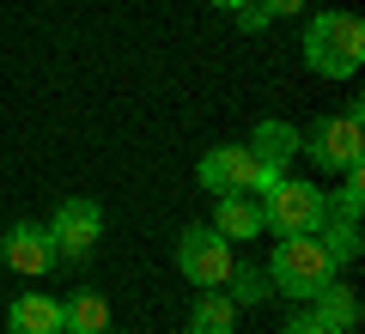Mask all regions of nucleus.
Returning <instances> with one entry per match:
<instances>
[{"label":"nucleus","instance_id":"1a4fd4ad","mask_svg":"<svg viewBox=\"0 0 365 334\" xmlns=\"http://www.w3.org/2000/svg\"><path fill=\"white\" fill-rule=\"evenodd\" d=\"M250 152H256L274 177H287V165L299 158V128H292V122H262V128L250 134Z\"/></svg>","mask_w":365,"mask_h":334},{"label":"nucleus","instance_id":"f257e3e1","mask_svg":"<svg viewBox=\"0 0 365 334\" xmlns=\"http://www.w3.org/2000/svg\"><path fill=\"white\" fill-rule=\"evenodd\" d=\"M304 67L323 79H353L365 67V25L353 13H317L304 25Z\"/></svg>","mask_w":365,"mask_h":334},{"label":"nucleus","instance_id":"dca6fc26","mask_svg":"<svg viewBox=\"0 0 365 334\" xmlns=\"http://www.w3.org/2000/svg\"><path fill=\"white\" fill-rule=\"evenodd\" d=\"M317 237H323V249L335 256V268L359 261V225H353V219H323V225H317Z\"/></svg>","mask_w":365,"mask_h":334},{"label":"nucleus","instance_id":"9d476101","mask_svg":"<svg viewBox=\"0 0 365 334\" xmlns=\"http://www.w3.org/2000/svg\"><path fill=\"white\" fill-rule=\"evenodd\" d=\"M6 328L13 334H61V304L43 292H25L13 298V310H6Z\"/></svg>","mask_w":365,"mask_h":334},{"label":"nucleus","instance_id":"7ed1b4c3","mask_svg":"<svg viewBox=\"0 0 365 334\" xmlns=\"http://www.w3.org/2000/svg\"><path fill=\"white\" fill-rule=\"evenodd\" d=\"M256 207H262V231H280V237L317 231L329 219V194L317 189V182H292V177H274Z\"/></svg>","mask_w":365,"mask_h":334},{"label":"nucleus","instance_id":"20e7f679","mask_svg":"<svg viewBox=\"0 0 365 334\" xmlns=\"http://www.w3.org/2000/svg\"><path fill=\"white\" fill-rule=\"evenodd\" d=\"M359 103H347L341 116H323L311 134H299V152H311L323 170H353L365 165V128H359Z\"/></svg>","mask_w":365,"mask_h":334},{"label":"nucleus","instance_id":"a211bd4d","mask_svg":"<svg viewBox=\"0 0 365 334\" xmlns=\"http://www.w3.org/2000/svg\"><path fill=\"white\" fill-rule=\"evenodd\" d=\"M341 194H335V219H353L359 225V213H365V165H353V170H341Z\"/></svg>","mask_w":365,"mask_h":334},{"label":"nucleus","instance_id":"f03ea898","mask_svg":"<svg viewBox=\"0 0 365 334\" xmlns=\"http://www.w3.org/2000/svg\"><path fill=\"white\" fill-rule=\"evenodd\" d=\"M335 280V256L323 249L317 231H299V237H280L268 256V286L280 298H317L323 286Z\"/></svg>","mask_w":365,"mask_h":334},{"label":"nucleus","instance_id":"f3484780","mask_svg":"<svg viewBox=\"0 0 365 334\" xmlns=\"http://www.w3.org/2000/svg\"><path fill=\"white\" fill-rule=\"evenodd\" d=\"M292 13H304V0H250L244 13H232V19H237V31H262V25L292 19Z\"/></svg>","mask_w":365,"mask_h":334},{"label":"nucleus","instance_id":"6e6552de","mask_svg":"<svg viewBox=\"0 0 365 334\" xmlns=\"http://www.w3.org/2000/svg\"><path fill=\"white\" fill-rule=\"evenodd\" d=\"M0 261H6L13 273L43 280V273H49L61 256H55V244H49V225H31V219H25V225H13V231L0 237Z\"/></svg>","mask_w":365,"mask_h":334},{"label":"nucleus","instance_id":"423d86ee","mask_svg":"<svg viewBox=\"0 0 365 334\" xmlns=\"http://www.w3.org/2000/svg\"><path fill=\"white\" fill-rule=\"evenodd\" d=\"M170 261L182 268V280H195L201 292L207 286H225V273H232V237H220L213 225H189V231L177 237V249H170Z\"/></svg>","mask_w":365,"mask_h":334},{"label":"nucleus","instance_id":"39448f33","mask_svg":"<svg viewBox=\"0 0 365 334\" xmlns=\"http://www.w3.org/2000/svg\"><path fill=\"white\" fill-rule=\"evenodd\" d=\"M195 177L207 182L213 194H262V189L274 182V170L262 165L250 146H213V152H201Z\"/></svg>","mask_w":365,"mask_h":334},{"label":"nucleus","instance_id":"412c9836","mask_svg":"<svg viewBox=\"0 0 365 334\" xmlns=\"http://www.w3.org/2000/svg\"><path fill=\"white\" fill-rule=\"evenodd\" d=\"M104 334H110V328H104Z\"/></svg>","mask_w":365,"mask_h":334},{"label":"nucleus","instance_id":"9b49d317","mask_svg":"<svg viewBox=\"0 0 365 334\" xmlns=\"http://www.w3.org/2000/svg\"><path fill=\"white\" fill-rule=\"evenodd\" d=\"M213 231L232 237V244L256 237V231H262V207H256V194H220V207H213Z\"/></svg>","mask_w":365,"mask_h":334},{"label":"nucleus","instance_id":"4468645a","mask_svg":"<svg viewBox=\"0 0 365 334\" xmlns=\"http://www.w3.org/2000/svg\"><path fill=\"white\" fill-rule=\"evenodd\" d=\"M232 328H237V304L220 286H207L195 298V310H189V334H232Z\"/></svg>","mask_w":365,"mask_h":334},{"label":"nucleus","instance_id":"aec40b11","mask_svg":"<svg viewBox=\"0 0 365 334\" xmlns=\"http://www.w3.org/2000/svg\"><path fill=\"white\" fill-rule=\"evenodd\" d=\"M207 6H220V13H244L250 0H207Z\"/></svg>","mask_w":365,"mask_h":334},{"label":"nucleus","instance_id":"f8f14e48","mask_svg":"<svg viewBox=\"0 0 365 334\" xmlns=\"http://www.w3.org/2000/svg\"><path fill=\"white\" fill-rule=\"evenodd\" d=\"M104 328H110V298L104 292L86 286V292H73L61 304V334H104Z\"/></svg>","mask_w":365,"mask_h":334},{"label":"nucleus","instance_id":"6ab92c4d","mask_svg":"<svg viewBox=\"0 0 365 334\" xmlns=\"http://www.w3.org/2000/svg\"><path fill=\"white\" fill-rule=\"evenodd\" d=\"M287 334H341V328H329V322L317 316V310H299V316L287 322Z\"/></svg>","mask_w":365,"mask_h":334},{"label":"nucleus","instance_id":"ddd939ff","mask_svg":"<svg viewBox=\"0 0 365 334\" xmlns=\"http://www.w3.org/2000/svg\"><path fill=\"white\" fill-rule=\"evenodd\" d=\"M311 304H317V316H323L329 328H341V334H353V328H359V316H365V310H359V292H353V286H341V280H329Z\"/></svg>","mask_w":365,"mask_h":334},{"label":"nucleus","instance_id":"2eb2a0df","mask_svg":"<svg viewBox=\"0 0 365 334\" xmlns=\"http://www.w3.org/2000/svg\"><path fill=\"white\" fill-rule=\"evenodd\" d=\"M225 286H232V304L237 310H250V304H268L274 298V286H268V273H256V268H244V261H232V273H225Z\"/></svg>","mask_w":365,"mask_h":334},{"label":"nucleus","instance_id":"0eeeda50","mask_svg":"<svg viewBox=\"0 0 365 334\" xmlns=\"http://www.w3.org/2000/svg\"><path fill=\"white\" fill-rule=\"evenodd\" d=\"M98 237H104V207L98 201H61L49 219V244L61 261H79L86 268L91 256H98Z\"/></svg>","mask_w":365,"mask_h":334}]
</instances>
